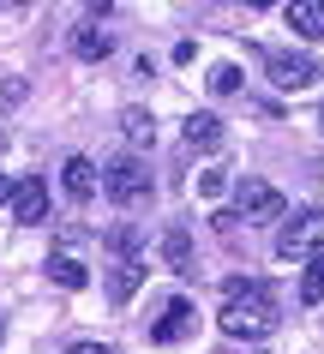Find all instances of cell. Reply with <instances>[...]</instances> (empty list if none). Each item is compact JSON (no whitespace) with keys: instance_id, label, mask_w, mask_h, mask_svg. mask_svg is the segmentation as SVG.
Masks as SVG:
<instances>
[{"instance_id":"cell-21","label":"cell","mask_w":324,"mask_h":354,"mask_svg":"<svg viewBox=\"0 0 324 354\" xmlns=\"http://www.w3.org/2000/svg\"><path fill=\"white\" fill-rule=\"evenodd\" d=\"M66 354H115V348H108V342H73Z\"/></svg>"},{"instance_id":"cell-13","label":"cell","mask_w":324,"mask_h":354,"mask_svg":"<svg viewBox=\"0 0 324 354\" xmlns=\"http://www.w3.org/2000/svg\"><path fill=\"white\" fill-rule=\"evenodd\" d=\"M138 282H144V270H138V264H115V270H108V300H115V306H126V300L138 295Z\"/></svg>"},{"instance_id":"cell-3","label":"cell","mask_w":324,"mask_h":354,"mask_svg":"<svg viewBox=\"0 0 324 354\" xmlns=\"http://www.w3.org/2000/svg\"><path fill=\"white\" fill-rule=\"evenodd\" d=\"M324 252V210L306 205L288 216V228L276 234V259H318Z\"/></svg>"},{"instance_id":"cell-11","label":"cell","mask_w":324,"mask_h":354,"mask_svg":"<svg viewBox=\"0 0 324 354\" xmlns=\"http://www.w3.org/2000/svg\"><path fill=\"white\" fill-rule=\"evenodd\" d=\"M73 55L78 60H108L115 55V37H108L102 24H84V30H73Z\"/></svg>"},{"instance_id":"cell-22","label":"cell","mask_w":324,"mask_h":354,"mask_svg":"<svg viewBox=\"0 0 324 354\" xmlns=\"http://www.w3.org/2000/svg\"><path fill=\"white\" fill-rule=\"evenodd\" d=\"M12 187H19V180H12V174H0V205H12Z\"/></svg>"},{"instance_id":"cell-4","label":"cell","mask_w":324,"mask_h":354,"mask_svg":"<svg viewBox=\"0 0 324 354\" xmlns=\"http://www.w3.org/2000/svg\"><path fill=\"white\" fill-rule=\"evenodd\" d=\"M102 192H108V198H115V205H144V198H151V168L138 162V156H115V162L102 168Z\"/></svg>"},{"instance_id":"cell-6","label":"cell","mask_w":324,"mask_h":354,"mask_svg":"<svg viewBox=\"0 0 324 354\" xmlns=\"http://www.w3.org/2000/svg\"><path fill=\"white\" fill-rule=\"evenodd\" d=\"M240 216H252V223H276V216H283V192L270 187V180H240Z\"/></svg>"},{"instance_id":"cell-19","label":"cell","mask_w":324,"mask_h":354,"mask_svg":"<svg viewBox=\"0 0 324 354\" xmlns=\"http://www.w3.org/2000/svg\"><path fill=\"white\" fill-rule=\"evenodd\" d=\"M198 192H204V198H222V192H229V174H222V168L198 174Z\"/></svg>"},{"instance_id":"cell-10","label":"cell","mask_w":324,"mask_h":354,"mask_svg":"<svg viewBox=\"0 0 324 354\" xmlns=\"http://www.w3.org/2000/svg\"><path fill=\"white\" fill-rule=\"evenodd\" d=\"M288 30L318 42L324 37V0H294V6H288Z\"/></svg>"},{"instance_id":"cell-2","label":"cell","mask_w":324,"mask_h":354,"mask_svg":"<svg viewBox=\"0 0 324 354\" xmlns=\"http://www.w3.org/2000/svg\"><path fill=\"white\" fill-rule=\"evenodd\" d=\"M258 60H265V73L276 91H306V84H318V60L306 55V48H258Z\"/></svg>"},{"instance_id":"cell-17","label":"cell","mask_w":324,"mask_h":354,"mask_svg":"<svg viewBox=\"0 0 324 354\" xmlns=\"http://www.w3.org/2000/svg\"><path fill=\"white\" fill-rule=\"evenodd\" d=\"M240 84H247L240 66H229V60H222V66H210V96H240Z\"/></svg>"},{"instance_id":"cell-1","label":"cell","mask_w":324,"mask_h":354,"mask_svg":"<svg viewBox=\"0 0 324 354\" xmlns=\"http://www.w3.org/2000/svg\"><path fill=\"white\" fill-rule=\"evenodd\" d=\"M216 324H222L234 342H265V336L283 324V313H276V295H270V282H258L252 295H234L229 306H222V318H216Z\"/></svg>"},{"instance_id":"cell-14","label":"cell","mask_w":324,"mask_h":354,"mask_svg":"<svg viewBox=\"0 0 324 354\" xmlns=\"http://www.w3.org/2000/svg\"><path fill=\"white\" fill-rule=\"evenodd\" d=\"M138 246H144V234H138V228H108V252H115L120 264H138Z\"/></svg>"},{"instance_id":"cell-16","label":"cell","mask_w":324,"mask_h":354,"mask_svg":"<svg viewBox=\"0 0 324 354\" xmlns=\"http://www.w3.org/2000/svg\"><path fill=\"white\" fill-rule=\"evenodd\" d=\"M162 259H169L174 270H187V264H192V234H187V228H169V234H162Z\"/></svg>"},{"instance_id":"cell-7","label":"cell","mask_w":324,"mask_h":354,"mask_svg":"<svg viewBox=\"0 0 324 354\" xmlns=\"http://www.w3.org/2000/svg\"><path fill=\"white\" fill-rule=\"evenodd\" d=\"M222 114H210V109H198V114H187V127H180V138H187V150H222Z\"/></svg>"},{"instance_id":"cell-18","label":"cell","mask_w":324,"mask_h":354,"mask_svg":"<svg viewBox=\"0 0 324 354\" xmlns=\"http://www.w3.org/2000/svg\"><path fill=\"white\" fill-rule=\"evenodd\" d=\"M120 132L133 145H151V109H120Z\"/></svg>"},{"instance_id":"cell-5","label":"cell","mask_w":324,"mask_h":354,"mask_svg":"<svg viewBox=\"0 0 324 354\" xmlns=\"http://www.w3.org/2000/svg\"><path fill=\"white\" fill-rule=\"evenodd\" d=\"M192 324H198V313H192V300L187 295H174L169 306H162V318L151 324V342H162V348H174V342H187Z\"/></svg>"},{"instance_id":"cell-8","label":"cell","mask_w":324,"mask_h":354,"mask_svg":"<svg viewBox=\"0 0 324 354\" xmlns=\"http://www.w3.org/2000/svg\"><path fill=\"white\" fill-rule=\"evenodd\" d=\"M12 216H19L24 228H37L42 216H48V180H19V187H12Z\"/></svg>"},{"instance_id":"cell-9","label":"cell","mask_w":324,"mask_h":354,"mask_svg":"<svg viewBox=\"0 0 324 354\" xmlns=\"http://www.w3.org/2000/svg\"><path fill=\"white\" fill-rule=\"evenodd\" d=\"M60 187H66V198H78V205H84V198L96 192V162H90V156H66Z\"/></svg>"},{"instance_id":"cell-12","label":"cell","mask_w":324,"mask_h":354,"mask_svg":"<svg viewBox=\"0 0 324 354\" xmlns=\"http://www.w3.org/2000/svg\"><path fill=\"white\" fill-rule=\"evenodd\" d=\"M48 282H55V288H66V295H78V288L90 282V270H84L78 259H66V252H55V259H48Z\"/></svg>"},{"instance_id":"cell-15","label":"cell","mask_w":324,"mask_h":354,"mask_svg":"<svg viewBox=\"0 0 324 354\" xmlns=\"http://www.w3.org/2000/svg\"><path fill=\"white\" fill-rule=\"evenodd\" d=\"M301 306H324V252L306 259V277H301Z\"/></svg>"},{"instance_id":"cell-20","label":"cell","mask_w":324,"mask_h":354,"mask_svg":"<svg viewBox=\"0 0 324 354\" xmlns=\"http://www.w3.org/2000/svg\"><path fill=\"white\" fill-rule=\"evenodd\" d=\"M210 228H216V234H234V228H240V210H216V216H210Z\"/></svg>"}]
</instances>
